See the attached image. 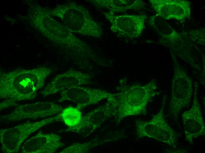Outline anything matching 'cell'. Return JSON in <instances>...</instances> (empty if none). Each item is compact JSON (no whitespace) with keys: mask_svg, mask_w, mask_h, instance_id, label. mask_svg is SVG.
Segmentation results:
<instances>
[{"mask_svg":"<svg viewBox=\"0 0 205 153\" xmlns=\"http://www.w3.org/2000/svg\"><path fill=\"white\" fill-rule=\"evenodd\" d=\"M62 107L51 102H39L17 106L9 114L0 117L6 123L26 119H35L54 115L62 112Z\"/></svg>","mask_w":205,"mask_h":153,"instance_id":"obj_5","label":"cell"},{"mask_svg":"<svg viewBox=\"0 0 205 153\" xmlns=\"http://www.w3.org/2000/svg\"><path fill=\"white\" fill-rule=\"evenodd\" d=\"M151 4L160 16L164 19L182 20L190 15L189 2L185 0H150Z\"/></svg>","mask_w":205,"mask_h":153,"instance_id":"obj_12","label":"cell"},{"mask_svg":"<svg viewBox=\"0 0 205 153\" xmlns=\"http://www.w3.org/2000/svg\"><path fill=\"white\" fill-rule=\"evenodd\" d=\"M62 120L60 113L56 115L35 122H27L8 128L1 129V149L7 153L19 151L24 140L32 134L48 124Z\"/></svg>","mask_w":205,"mask_h":153,"instance_id":"obj_2","label":"cell"},{"mask_svg":"<svg viewBox=\"0 0 205 153\" xmlns=\"http://www.w3.org/2000/svg\"><path fill=\"white\" fill-rule=\"evenodd\" d=\"M61 119L68 127H73L80 123L82 117L80 110L77 107L69 106L60 112Z\"/></svg>","mask_w":205,"mask_h":153,"instance_id":"obj_14","label":"cell"},{"mask_svg":"<svg viewBox=\"0 0 205 153\" xmlns=\"http://www.w3.org/2000/svg\"><path fill=\"white\" fill-rule=\"evenodd\" d=\"M51 72L49 68L41 67L1 73L0 75V97L16 102L33 99Z\"/></svg>","mask_w":205,"mask_h":153,"instance_id":"obj_1","label":"cell"},{"mask_svg":"<svg viewBox=\"0 0 205 153\" xmlns=\"http://www.w3.org/2000/svg\"><path fill=\"white\" fill-rule=\"evenodd\" d=\"M156 89L154 82L144 86H136L130 93L128 90L121 96L117 111V117L122 119L127 116L138 115L145 112L147 105L156 94Z\"/></svg>","mask_w":205,"mask_h":153,"instance_id":"obj_3","label":"cell"},{"mask_svg":"<svg viewBox=\"0 0 205 153\" xmlns=\"http://www.w3.org/2000/svg\"><path fill=\"white\" fill-rule=\"evenodd\" d=\"M143 16L124 15L112 16L114 31L131 38L138 37L142 32L144 23Z\"/></svg>","mask_w":205,"mask_h":153,"instance_id":"obj_13","label":"cell"},{"mask_svg":"<svg viewBox=\"0 0 205 153\" xmlns=\"http://www.w3.org/2000/svg\"><path fill=\"white\" fill-rule=\"evenodd\" d=\"M60 94L59 102L65 101L73 102L80 110L113 96L105 91L81 86H74L63 90L60 91Z\"/></svg>","mask_w":205,"mask_h":153,"instance_id":"obj_8","label":"cell"},{"mask_svg":"<svg viewBox=\"0 0 205 153\" xmlns=\"http://www.w3.org/2000/svg\"><path fill=\"white\" fill-rule=\"evenodd\" d=\"M61 137L53 133L39 131L24 143L21 148L23 153H53L65 146Z\"/></svg>","mask_w":205,"mask_h":153,"instance_id":"obj_11","label":"cell"},{"mask_svg":"<svg viewBox=\"0 0 205 153\" xmlns=\"http://www.w3.org/2000/svg\"><path fill=\"white\" fill-rule=\"evenodd\" d=\"M17 102L12 99H5V100L0 103V109H2L10 106H16Z\"/></svg>","mask_w":205,"mask_h":153,"instance_id":"obj_16","label":"cell"},{"mask_svg":"<svg viewBox=\"0 0 205 153\" xmlns=\"http://www.w3.org/2000/svg\"><path fill=\"white\" fill-rule=\"evenodd\" d=\"M192 91L191 78L183 69L175 67L172 81L170 105L171 113L174 116L190 103Z\"/></svg>","mask_w":205,"mask_h":153,"instance_id":"obj_6","label":"cell"},{"mask_svg":"<svg viewBox=\"0 0 205 153\" xmlns=\"http://www.w3.org/2000/svg\"><path fill=\"white\" fill-rule=\"evenodd\" d=\"M193 105L183 114V121L186 140L191 143L193 139L204 134L205 126L198 99V85L195 83Z\"/></svg>","mask_w":205,"mask_h":153,"instance_id":"obj_9","label":"cell"},{"mask_svg":"<svg viewBox=\"0 0 205 153\" xmlns=\"http://www.w3.org/2000/svg\"><path fill=\"white\" fill-rule=\"evenodd\" d=\"M91 77L87 74L70 70L58 74L53 79L42 92L44 97L72 87L90 83Z\"/></svg>","mask_w":205,"mask_h":153,"instance_id":"obj_10","label":"cell"},{"mask_svg":"<svg viewBox=\"0 0 205 153\" xmlns=\"http://www.w3.org/2000/svg\"><path fill=\"white\" fill-rule=\"evenodd\" d=\"M105 104L93 110L82 116L80 123L73 127L67 128L60 132L77 133L84 137L90 135L106 119L117 114L116 108L110 99Z\"/></svg>","mask_w":205,"mask_h":153,"instance_id":"obj_7","label":"cell"},{"mask_svg":"<svg viewBox=\"0 0 205 153\" xmlns=\"http://www.w3.org/2000/svg\"><path fill=\"white\" fill-rule=\"evenodd\" d=\"M136 127L138 137L151 138L176 147V134L165 120L162 108L149 121H137Z\"/></svg>","mask_w":205,"mask_h":153,"instance_id":"obj_4","label":"cell"},{"mask_svg":"<svg viewBox=\"0 0 205 153\" xmlns=\"http://www.w3.org/2000/svg\"><path fill=\"white\" fill-rule=\"evenodd\" d=\"M106 140L94 139L82 143H75L66 147L59 153H83L87 152L93 147L102 144Z\"/></svg>","mask_w":205,"mask_h":153,"instance_id":"obj_15","label":"cell"}]
</instances>
